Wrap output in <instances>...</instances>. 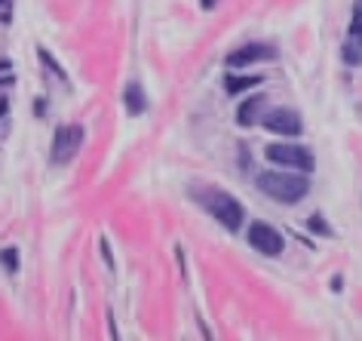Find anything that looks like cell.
<instances>
[{"label": "cell", "mask_w": 362, "mask_h": 341, "mask_svg": "<svg viewBox=\"0 0 362 341\" xmlns=\"http://www.w3.org/2000/svg\"><path fill=\"white\" fill-rule=\"evenodd\" d=\"M209 212L215 215V219H218L224 228L228 231H237L240 224H243V206L233 200L230 194H224V191H212V197H209Z\"/></svg>", "instance_id": "4"}, {"label": "cell", "mask_w": 362, "mask_h": 341, "mask_svg": "<svg viewBox=\"0 0 362 341\" xmlns=\"http://www.w3.org/2000/svg\"><path fill=\"white\" fill-rule=\"evenodd\" d=\"M215 4H218V0H200V6H203V10H212Z\"/></svg>", "instance_id": "19"}, {"label": "cell", "mask_w": 362, "mask_h": 341, "mask_svg": "<svg viewBox=\"0 0 362 341\" xmlns=\"http://www.w3.org/2000/svg\"><path fill=\"white\" fill-rule=\"evenodd\" d=\"M34 114H37V117H43V114H47V102H43V98H37V102H34Z\"/></svg>", "instance_id": "17"}, {"label": "cell", "mask_w": 362, "mask_h": 341, "mask_svg": "<svg viewBox=\"0 0 362 341\" xmlns=\"http://www.w3.org/2000/svg\"><path fill=\"white\" fill-rule=\"evenodd\" d=\"M80 145H83V127H62L52 139V163L65 166L80 154Z\"/></svg>", "instance_id": "3"}, {"label": "cell", "mask_w": 362, "mask_h": 341, "mask_svg": "<svg viewBox=\"0 0 362 341\" xmlns=\"http://www.w3.org/2000/svg\"><path fill=\"white\" fill-rule=\"evenodd\" d=\"M307 228H310L313 234H320V237H332V228L325 224L322 215H310V219H307Z\"/></svg>", "instance_id": "13"}, {"label": "cell", "mask_w": 362, "mask_h": 341, "mask_svg": "<svg viewBox=\"0 0 362 341\" xmlns=\"http://www.w3.org/2000/svg\"><path fill=\"white\" fill-rule=\"evenodd\" d=\"M10 6H13V0H4V25H10Z\"/></svg>", "instance_id": "18"}, {"label": "cell", "mask_w": 362, "mask_h": 341, "mask_svg": "<svg viewBox=\"0 0 362 341\" xmlns=\"http://www.w3.org/2000/svg\"><path fill=\"white\" fill-rule=\"evenodd\" d=\"M102 253H105L107 267H114V258H111V246H107V240H102Z\"/></svg>", "instance_id": "16"}, {"label": "cell", "mask_w": 362, "mask_h": 341, "mask_svg": "<svg viewBox=\"0 0 362 341\" xmlns=\"http://www.w3.org/2000/svg\"><path fill=\"white\" fill-rule=\"evenodd\" d=\"M264 157L270 163L283 166V169H298V173H313L316 160L307 148L301 145H286V141H274V145L264 148Z\"/></svg>", "instance_id": "2"}, {"label": "cell", "mask_w": 362, "mask_h": 341, "mask_svg": "<svg viewBox=\"0 0 362 341\" xmlns=\"http://www.w3.org/2000/svg\"><path fill=\"white\" fill-rule=\"evenodd\" d=\"M249 246L255 249V253H261V255H279L283 253V234H279L276 228H270V224H264V221H255L249 228Z\"/></svg>", "instance_id": "5"}, {"label": "cell", "mask_w": 362, "mask_h": 341, "mask_svg": "<svg viewBox=\"0 0 362 341\" xmlns=\"http://www.w3.org/2000/svg\"><path fill=\"white\" fill-rule=\"evenodd\" d=\"M356 4H359V10H362V0H356Z\"/></svg>", "instance_id": "20"}, {"label": "cell", "mask_w": 362, "mask_h": 341, "mask_svg": "<svg viewBox=\"0 0 362 341\" xmlns=\"http://www.w3.org/2000/svg\"><path fill=\"white\" fill-rule=\"evenodd\" d=\"M4 271L10 274V277L19 274V249H16V246H6L4 249Z\"/></svg>", "instance_id": "11"}, {"label": "cell", "mask_w": 362, "mask_h": 341, "mask_svg": "<svg viewBox=\"0 0 362 341\" xmlns=\"http://www.w3.org/2000/svg\"><path fill=\"white\" fill-rule=\"evenodd\" d=\"M255 185L261 194L274 197L276 203H286V206L301 203L304 197L310 194V182H307L304 175L288 173V169H283V173H258Z\"/></svg>", "instance_id": "1"}, {"label": "cell", "mask_w": 362, "mask_h": 341, "mask_svg": "<svg viewBox=\"0 0 362 341\" xmlns=\"http://www.w3.org/2000/svg\"><path fill=\"white\" fill-rule=\"evenodd\" d=\"M350 37L362 47V10H356V16H353V22H350Z\"/></svg>", "instance_id": "15"}, {"label": "cell", "mask_w": 362, "mask_h": 341, "mask_svg": "<svg viewBox=\"0 0 362 341\" xmlns=\"http://www.w3.org/2000/svg\"><path fill=\"white\" fill-rule=\"evenodd\" d=\"M258 83H261V77H252V74H230V77H224V89H228L230 96L246 93V89L258 86Z\"/></svg>", "instance_id": "10"}, {"label": "cell", "mask_w": 362, "mask_h": 341, "mask_svg": "<svg viewBox=\"0 0 362 341\" xmlns=\"http://www.w3.org/2000/svg\"><path fill=\"white\" fill-rule=\"evenodd\" d=\"M267 59H276V50L267 47V43H249V47H240L228 56V65L230 68H246L252 62H267Z\"/></svg>", "instance_id": "7"}, {"label": "cell", "mask_w": 362, "mask_h": 341, "mask_svg": "<svg viewBox=\"0 0 362 341\" xmlns=\"http://www.w3.org/2000/svg\"><path fill=\"white\" fill-rule=\"evenodd\" d=\"M123 105H126V111H129L132 117H139V114L148 111V96H144V89L139 83H129L123 89Z\"/></svg>", "instance_id": "8"}, {"label": "cell", "mask_w": 362, "mask_h": 341, "mask_svg": "<svg viewBox=\"0 0 362 341\" xmlns=\"http://www.w3.org/2000/svg\"><path fill=\"white\" fill-rule=\"evenodd\" d=\"M37 56H40V62H43V65H47V68L52 71V74H56V77L62 80V83H65V80H68V74H65V68H62V65H59V62H56V59H52V56H49V52H47V50H37Z\"/></svg>", "instance_id": "12"}, {"label": "cell", "mask_w": 362, "mask_h": 341, "mask_svg": "<svg viewBox=\"0 0 362 341\" xmlns=\"http://www.w3.org/2000/svg\"><path fill=\"white\" fill-rule=\"evenodd\" d=\"M341 56H344V62H347V65H362V50L356 47V40L347 43V47L341 50Z\"/></svg>", "instance_id": "14"}, {"label": "cell", "mask_w": 362, "mask_h": 341, "mask_svg": "<svg viewBox=\"0 0 362 341\" xmlns=\"http://www.w3.org/2000/svg\"><path fill=\"white\" fill-rule=\"evenodd\" d=\"M261 127H264L267 132H274V136H301L304 132V123L301 117H298L295 111H288V108H276V111H270L264 120H261Z\"/></svg>", "instance_id": "6"}, {"label": "cell", "mask_w": 362, "mask_h": 341, "mask_svg": "<svg viewBox=\"0 0 362 341\" xmlns=\"http://www.w3.org/2000/svg\"><path fill=\"white\" fill-rule=\"evenodd\" d=\"M261 108H264V96H249L246 102L237 108V123H240V127H255Z\"/></svg>", "instance_id": "9"}]
</instances>
